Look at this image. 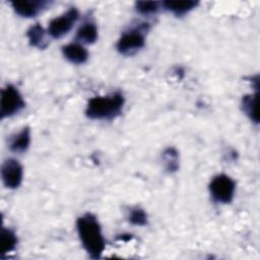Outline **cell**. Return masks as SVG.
<instances>
[{
  "instance_id": "6da1fadb",
  "label": "cell",
  "mask_w": 260,
  "mask_h": 260,
  "mask_svg": "<svg viewBox=\"0 0 260 260\" xmlns=\"http://www.w3.org/2000/svg\"><path fill=\"white\" fill-rule=\"evenodd\" d=\"M76 228L83 248L91 258H100L105 250V240L96 217L86 213L77 219Z\"/></svg>"
},
{
  "instance_id": "7a4b0ae2",
  "label": "cell",
  "mask_w": 260,
  "mask_h": 260,
  "mask_svg": "<svg viewBox=\"0 0 260 260\" xmlns=\"http://www.w3.org/2000/svg\"><path fill=\"white\" fill-rule=\"evenodd\" d=\"M124 105V98L120 92L107 96H95L89 100L86 115L91 119H112L119 115Z\"/></svg>"
},
{
  "instance_id": "3957f363",
  "label": "cell",
  "mask_w": 260,
  "mask_h": 260,
  "mask_svg": "<svg viewBox=\"0 0 260 260\" xmlns=\"http://www.w3.org/2000/svg\"><path fill=\"white\" fill-rule=\"evenodd\" d=\"M235 182L226 175L215 176L209 185L210 194L214 201L219 203H230L235 193Z\"/></svg>"
},
{
  "instance_id": "277c9868",
  "label": "cell",
  "mask_w": 260,
  "mask_h": 260,
  "mask_svg": "<svg viewBox=\"0 0 260 260\" xmlns=\"http://www.w3.org/2000/svg\"><path fill=\"white\" fill-rule=\"evenodd\" d=\"M0 116L2 119L18 113L23 107L24 102L21 94L13 85H6L1 91Z\"/></svg>"
},
{
  "instance_id": "5b68a950",
  "label": "cell",
  "mask_w": 260,
  "mask_h": 260,
  "mask_svg": "<svg viewBox=\"0 0 260 260\" xmlns=\"http://www.w3.org/2000/svg\"><path fill=\"white\" fill-rule=\"evenodd\" d=\"M145 26H140L139 28H133L125 31L119 39L117 44L118 51L123 55H132L140 50L145 43L144 34Z\"/></svg>"
},
{
  "instance_id": "8992f818",
  "label": "cell",
  "mask_w": 260,
  "mask_h": 260,
  "mask_svg": "<svg viewBox=\"0 0 260 260\" xmlns=\"http://www.w3.org/2000/svg\"><path fill=\"white\" fill-rule=\"evenodd\" d=\"M77 18H78L77 9L75 8L69 9L66 13L50 21L49 27H48L49 35L54 39H59L63 37L71 29V27L73 26Z\"/></svg>"
},
{
  "instance_id": "52a82bcc",
  "label": "cell",
  "mask_w": 260,
  "mask_h": 260,
  "mask_svg": "<svg viewBox=\"0 0 260 260\" xmlns=\"http://www.w3.org/2000/svg\"><path fill=\"white\" fill-rule=\"evenodd\" d=\"M1 178L7 188L15 189L22 181V167L14 158L6 159L1 167Z\"/></svg>"
},
{
  "instance_id": "ba28073f",
  "label": "cell",
  "mask_w": 260,
  "mask_h": 260,
  "mask_svg": "<svg viewBox=\"0 0 260 260\" xmlns=\"http://www.w3.org/2000/svg\"><path fill=\"white\" fill-rule=\"evenodd\" d=\"M11 5L18 15L22 17H34L48 5V2L44 0H24L13 1Z\"/></svg>"
},
{
  "instance_id": "9c48e42d",
  "label": "cell",
  "mask_w": 260,
  "mask_h": 260,
  "mask_svg": "<svg viewBox=\"0 0 260 260\" xmlns=\"http://www.w3.org/2000/svg\"><path fill=\"white\" fill-rule=\"evenodd\" d=\"M62 51L65 58L74 64H83L88 57V54L85 48L76 43H72L64 46L62 48Z\"/></svg>"
},
{
  "instance_id": "30bf717a",
  "label": "cell",
  "mask_w": 260,
  "mask_h": 260,
  "mask_svg": "<svg viewBox=\"0 0 260 260\" xmlns=\"http://www.w3.org/2000/svg\"><path fill=\"white\" fill-rule=\"evenodd\" d=\"M26 36L29 41V44L34 47H37L39 49H44L48 45L46 41L45 29L39 23H36L32 26H30L26 31Z\"/></svg>"
},
{
  "instance_id": "8fae6325",
  "label": "cell",
  "mask_w": 260,
  "mask_h": 260,
  "mask_svg": "<svg viewBox=\"0 0 260 260\" xmlns=\"http://www.w3.org/2000/svg\"><path fill=\"white\" fill-rule=\"evenodd\" d=\"M30 142V133L28 128H23L19 133L14 135L10 142V149L13 152H24Z\"/></svg>"
},
{
  "instance_id": "7c38bea8",
  "label": "cell",
  "mask_w": 260,
  "mask_h": 260,
  "mask_svg": "<svg viewBox=\"0 0 260 260\" xmlns=\"http://www.w3.org/2000/svg\"><path fill=\"white\" fill-rule=\"evenodd\" d=\"M76 39L84 44H92L98 39V28L92 22L83 23L76 32Z\"/></svg>"
},
{
  "instance_id": "4fadbf2b",
  "label": "cell",
  "mask_w": 260,
  "mask_h": 260,
  "mask_svg": "<svg viewBox=\"0 0 260 260\" xmlns=\"http://www.w3.org/2000/svg\"><path fill=\"white\" fill-rule=\"evenodd\" d=\"M197 4H198L197 1H192V0L162 2V5L167 10L172 11L173 13H175L177 15H182V14L192 10L193 8H195L197 6Z\"/></svg>"
},
{
  "instance_id": "5bb4252c",
  "label": "cell",
  "mask_w": 260,
  "mask_h": 260,
  "mask_svg": "<svg viewBox=\"0 0 260 260\" xmlns=\"http://www.w3.org/2000/svg\"><path fill=\"white\" fill-rule=\"evenodd\" d=\"M17 239L15 234L9 230L2 228L1 230V255L10 253L16 247Z\"/></svg>"
},
{
  "instance_id": "9a60e30c",
  "label": "cell",
  "mask_w": 260,
  "mask_h": 260,
  "mask_svg": "<svg viewBox=\"0 0 260 260\" xmlns=\"http://www.w3.org/2000/svg\"><path fill=\"white\" fill-rule=\"evenodd\" d=\"M243 110L246 115L255 123H258L259 117L257 114V94H248L243 98Z\"/></svg>"
},
{
  "instance_id": "2e32d148",
  "label": "cell",
  "mask_w": 260,
  "mask_h": 260,
  "mask_svg": "<svg viewBox=\"0 0 260 260\" xmlns=\"http://www.w3.org/2000/svg\"><path fill=\"white\" fill-rule=\"evenodd\" d=\"M162 159L165 161V165H166V168L168 171L175 172L178 169L179 156H178V152L175 148L170 147V148L166 149L162 153Z\"/></svg>"
},
{
  "instance_id": "e0dca14e",
  "label": "cell",
  "mask_w": 260,
  "mask_h": 260,
  "mask_svg": "<svg viewBox=\"0 0 260 260\" xmlns=\"http://www.w3.org/2000/svg\"><path fill=\"white\" fill-rule=\"evenodd\" d=\"M159 3L154 1H138L136 2V9L139 13L148 15L156 12L158 10Z\"/></svg>"
},
{
  "instance_id": "ac0fdd59",
  "label": "cell",
  "mask_w": 260,
  "mask_h": 260,
  "mask_svg": "<svg viewBox=\"0 0 260 260\" xmlns=\"http://www.w3.org/2000/svg\"><path fill=\"white\" fill-rule=\"evenodd\" d=\"M129 220L131 223L135 225H144L147 221V216L143 209L136 207L131 210L129 215Z\"/></svg>"
}]
</instances>
